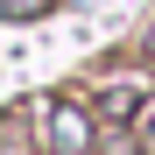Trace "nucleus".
<instances>
[{"instance_id":"nucleus-2","label":"nucleus","mask_w":155,"mask_h":155,"mask_svg":"<svg viewBox=\"0 0 155 155\" xmlns=\"http://www.w3.org/2000/svg\"><path fill=\"white\" fill-rule=\"evenodd\" d=\"M134 99H141L134 85H120V92H106V113H134Z\"/></svg>"},{"instance_id":"nucleus-1","label":"nucleus","mask_w":155,"mask_h":155,"mask_svg":"<svg viewBox=\"0 0 155 155\" xmlns=\"http://www.w3.org/2000/svg\"><path fill=\"white\" fill-rule=\"evenodd\" d=\"M57 141H64V148H85V141H92V120H78L71 106H57Z\"/></svg>"}]
</instances>
